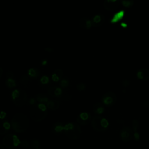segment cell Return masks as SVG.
<instances>
[{
  "label": "cell",
  "mask_w": 149,
  "mask_h": 149,
  "mask_svg": "<svg viewBox=\"0 0 149 149\" xmlns=\"http://www.w3.org/2000/svg\"><path fill=\"white\" fill-rule=\"evenodd\" d=\"M11 126L13 130L17 133L26 132L29 127L27 116L22 113H17L11 119Z\"/></svg>",
  "instance_id": "1"
},
{
  "label": "cell",
  "mask_w": 149,
  "mask_h": 149,
  "mask_svg": "<svg viewBox=\"0 0 149 149\" xmlns=\"http://www.w3.org/2000/svg\"><path fill=\"white\" fill-rule=\"evenodd\" d=\"M47 107L44 104L36 103L30 109L31 118L37 122L42 121L47 117Z\"/></svg>",
  "instance_id": "2"
},
{
  "label": "cell",
  "mask_w": 149,
  "mask_h": 149,
  "mask_svg": "<svg viewBox=\"0 0 149 149\" xmlns=\"http://www.w3.org/2000/svg\"><path fill=\"white\" fill-rule=\"evenodd\" d=\"M63 132L68 138L76 140L81 135V129L79 125L76 122H69L65 125Z\"/></svg>",
  "instance_id": "3"
},
{
  "label": "cell",
  "mask_w": 149,
  "mask_h": 149,
  "mask_svg": "<svg viewBox=\"0 0 149 149\" xmlns=\"http://www.w3.org/2000/svg\"><path fill=\"white\" fill-rule=\"evenodd\" d=\"M11 100L17 106L24 105L27 100L26 91L21 88L14 89L11 93Z\"/></svg>",
  "instance_id": "4"
},
{
  "label": "cell",
  "mask_w": 149,
  "mask_h": 149,
  "mask_svg": "<svg viewBox=\"0 0 149 149\" xmlns=\"http://www.w3.org/2000/svg\"><path fill=\"white\" fill-rule=\"evenodd\" d=\"M91 124L93 129L97 132H104L108 129L109 126L108 120L99 115L94 116L92 118Z\"/></svg>",
  "instance_id": "5"
},
{
  "label": "cell",
  "mask_w": 149,
  "mask_h": 149,
  "mask_svg": "<svg viewBox=\"0 0 149 149\" xmlns=\"http://www.w3.org/2000/svg\"><path fill=\"white\" fill-rule=\"evenodd\" d=\"M2 144L4 147L12 149L17 147L20 144V141L16 135L14 134H8L3 138Z\"/></svg>",
  "instance_id": "6"
},
{
  "label": "cell",
  "mask_w": 149,
  "mask_h": 149,
  "mask_svg": "<svg viewBox=\"0 0 149 149\" xmlns=\"http://www.w3.org/2000/svg\"><path fill=\"white\" fill-rule=\"evenodd\" d=\"M101 100L105 105L111 106L115 104L117 100V96L114 92L108 91L102 95Z\"/></svg>",
  "instance_id": "7"
},
{
  "label": "cell",
  "mask_w": 149,
  "mask_h": 149,
  "mask_svg": "<svg viewBox=\"0 0 149 149\" xmlns=\"http://www.w3.org/2000/svg\"><path fill=\"white\" fill-rule=\"evenodd\" d=\"M133 136V132L132 129L129 126L123 127L120 132V138L124 143L130 141Z\"/></svg>",
  "instance_id": "8"
},
{
  "label": "cell",
  "mask_w": 149,
  "mask_h": 149,
  "mask_svg": "<svg viewBox=\"0 0 149 149\" xmlns=\"http://www.w3.org/2000/svg\"><path fill=\"white\" fill-rule=\"evenodd\" d=\"M91 119V116L90 113L87 112H81L77 117V122L81 125H86L88 124Z\"/></svg>",
  "instance_id": "9"
},
{
  "label": "cell",
  "mask_w": 149,
  "mask_h": 149,
  "mask_svg": "<svg viewBox=\"0 0 149 149\" xmlns=\"http://www.w3.org/2000/svg\"><path fill=\"white\" fill-rule=\"evenodd\" d=\"M120 3L119 0H105L103 2L104 7L108 10H113L118 8Z\"/></svg>",
  "instance_id": "10"
},
{
  "label": "cell",
  "mask_w": 149,
  "mask_h": 149,
  "mask_svg": "<svg viewBox=\"0 0 149 149\" xmlns=\"http://www.w3.org/2000/svg\"><path fill=\"white\" fill-rule=\"evenodd\" d=\"M91 24L92 26L94 27H99L103 24L105 22V16L103 14L98 13L94 15L91 19Z\"/></svg>",
  "instance_id": "11"
},
{
  "label": "cell",
  "mask_w": 149,
  "mask_h": 149,
  "mask_svg": "<svg viewBox=\"0 0 149 149\" xmlns=\"http://www.w3.org/2000/svg\"><path fill=\"white\" fill-rule=\"evenodd\" d=\"M125 9H121L120 10L117 11L115 12L110 18V23H115L120 21L123 19V17L125 16Z\"/></svg>",
  "instance_id": "12"
},
{
  "label": "cell",
  "mask_w": 149,
  "mask_h": 149,
  "mask_svg": "<svg viewBox=\"0 0 149 149\" xmlns=\"http://www.w3.org/2000/svg\"><path fill=\"white\" fill-rule=\"evenodd\" d=\"M64 127L65 125L63 123L61 122H56L52 125L51 129L53 133L58 134L62 133V131H63Z\"/></svg>",
  "instance_id": "13"
},
{
  "label": "cell",
  "mask_w": 149,
  "mask_h": 149,
  "mask_svg": "<svg viewBox=\"0 0 149 149\" xmlns=\"http://www.w3.org/2000/svg\"><path fill=\"white\" fill-rule=\"evenodd\" d=\"M11 127V124L7 120H0V135L6 134Z\"/></svg>",
  "instance_id": "14"
},
{
  "label": "cell",
  "mask_w": 149,
  "mask_h": 149,
  "mask_svg": "<svg viewBox=\"0 0 149 149\" xmlns=\"http://www.w3.org/2000/svg\"><path fill=\"white\" fill-rule=\"evenodd\" d=\"M48 93L51 97L57 98L63 93V90L60 87L53 86L48 89Z\"/></svg>",
  "instance_id": "15"
},
{
  "label": "cell",
  "mask_w": 149,
  "mask_h": 149,
  "mask_svg": "<svg viewBox=\"0 0 149 149\" xmlns=\"http://www.w3.org/2000/svg\"><path fill=\"white\" fill-rule=\"evenodd\" d=\"M137 77L140 80L149 79V70L147 68H140L137 72Z\"/></svg>",
  "instance_id": "16"
},
{
  "label": "cell",
  "mask_w": 149,
  "mask_h": 149,
  "mask_svg": "<svg viewBox=\"0 0 149 149\" xmlns=\"http://www.w3.org/2000/svg\"><path fill=\"white\" fill-rule=\"evenodd\" d=\"M39 86L44 88L48 87L51 84V80L48 76L44 74L38 80Z\"/></svg>",
  "instance_id": "17"
},
{
  "label": "cell",
  "mask_w": 149,
  "mask_h": 149,
  "mask_svg": "<svg viewBox=\"0 0 149 149\" xmlns=\"http://www.w3.org/2000/svg\"><path fill=\"white\" fill-rule=\"evenodd\" d=\"M63 76V72L61 69H55L52 75H51V79L53 81L57 82L60 79H62V77Z\"/></svg>",
  "instance_id": "18"
},
{
  "label": "cell",
  "mask_w": 149,
  "mask_h": 149,
  "mask_svg": "<svg viewBox=\"0 0 149 149\" xmlns=\"http://www.w3.org/2000/svg\"><path fill=\"white\" fill-rule=\"evenodd\" d=\"M79 26L84 29H89L91 26V21L88 17H81L79 20Z\"/></svg>",
  "instance_id": "19"
},
{
  "label": "cell",
  "mask_w": 149,
  "mask_h": 149,
  "mask_svg": "<svg viewBox=\"0 0 149 149\" xmlns=\"http://www.w3.org/2000/svg\"><path fill=\"white\" fill-rule=\"evenodd\" d=\"M40 70L36 67L30 68L27 70V74L29 76V77L31 79L37 78L40 76Z\"/></svg>",
  "instance_id": "20"
},
{
  "label": "cell",
  "mask_w": 149,
  "mask_h": 149,
  "mask_svg": "<svg viewBox=\"0 0 149 149\" xmlns=\"http://www.w3.org/2000/svg\"><path fill=\"white\" fill-rule=\"evenodd\" d=\"M93 111L96 114L100 115L102 113L105 111L104 105L100 102L95 103L93 106Z\"/></svg>",
  "instance_id": "21"
},
{
  "label": "cell",
  "mask_w": 149,
  "mask_h": 149,
  "mask_svg": "<svg viewBox=\"0 0 149 149\" xmlns=\"http://www.w3.org/2000/svg\"><path fill=\"white\" fill-rule=\"evenodd\" d=\"M46 106L50 110H56L59 107V102L56 100H49L46 104Z\"/></svg>",
  "instance_id": "22"
},
{
  "label": "cell",
  "mask_w": 149,
  "mask_h": 149,
  "mask_svg": "<svg viewBox=\"0 0 149 149\" xmlns=\"http://www.w3.org/2000/svg\"><path fill=\"white\" fill-rule=\"evenodd\" d=\"M36 99L39 103L44 104L45 105L49 100L47 95H46L44 93H38L36 95Z\"/></svg>",
  "instance_id": "23"
},
{
  "label": "cell",
  "mask_w": 149,
  "mask_h": 149,
  "mask_svg": "<svg viewBox=\"0 0 149 149\" xmlns=\"http://www.w3.org/2000/svg\"><path fill=\"white\" fill-rule=\"evenodd\" d=\"M31 79H30L29 76L26 74H23L19 79L20 83L24 86L29 85V83L31 82Z\"/></svg>",
  "instance_id": "24"
},
{
  "label": "cell",
  "mask_w": 149,
  "mask_h": 149,
  "mask_svg": "<svg viewBox=\"0 0 149 149\" xmlns=\"http://www.w3.org/2000/svg\"><path fill=\"white\" fill-rule=\"evenodd\" d=\"M5 83L6 86L9 88H13L17 85V82L15 79H6Z\"/></svg>",
  "instance_id": "25"
},
{
  "label": "cell",
  "mask_w": 149,
  "mask_h": 149,
  "mask_svg": "<svg viewBox=\"0 0 149 149\" xmlns=\"http://www.w3.org/2000/svg\"><path fill=\"white\" fill-rule=\"evenodd\" d=\"M40 141L36 139H32L30 141V149H38Z\"/></svg>",
  "instance_id": "26"
},
{
  "label": "cell",
  "mask_w": 149,
  "mask_h": 149,
  "mask_svg": "<svg viewBox=\"0 0 149 149\" xmlns=\"http://www.w3.org/2000/svg\"><path fill=\"white\" fill-rule=\"evenodd\" d=\"M71 95H69L68 93H63L60 96L56 98V100L58 101H68L71 98Z\"/></svg>",
  "instance_id": "27"
},
{
  "label": "cell",
  "mask_w": 149,
  "mask_h": 149,
  "mask_svg": "<svg viewBox=\"0 0 149 149\" xmlns=\"http://www.w3.org/2000/svg\"><path fill=\"white\" fill-rule=\"evenodd\" d=\"M70 81L67 78H63L62 79L59 81V85L60 86L63 88H66L69 86Z\"/></svg>",
  "instance_id": "28"
},
{
  "label": "cell",
  "mask_w": 149,
  "mask_h": 149,
  "mask_svg": "<svg viewBox=\"0 0 149 149\" xmlns=\"http://www.w3.org/2000/svg\"><path fill=\"white\" fill-rule=\"evenodd\" d=\"M120 3L125 7L129 8L133 5L134 3V0H122L120 1Z\"/></svg>",
  "instance_id": "29"
},
{
  "label": "cell",
  "mask_w": 149,
  "mask_h": 149,
  "mask_svg": "<svg viewBox=\"0 0 149 149\" xmlns=\"http://www.w3.org/2000/svg\"><path fill=\"white\" fill-rule=\"evenodd\" d=\"M20 144L22 149H30V141L27 140H23Z\"/></svg>",
  "instance_id": "30"
},
{
  "label": "cell",
  "mask_w": 149,
  "mask_h": 149,
  "mask_svg": "<svg viewBox=\"0 0 149 149\" xmlns=\"http://www.w3.org/2000/svg\"><path fill=\"white\" fill-rule=\"evenodd\" d=\"M86 84L83 82H80L76 84V88L78 91H83L86 89Z\"/></svg>",
  "instance_id": "31"
},
{
  "label": "cell",
  "mask_w": 149,
  "mask_h": 149,
  "mask_svg": "<svg viewBox=\"0 0 149 149\" xmlns=\"http://www.w3.org/2000/svg\"><path fill=\"white\" fill-rule=\"evenodd\" d=\"M132 126L133 129L134 130V133L137 132V129H138V127H139V122L137 119H134L132 121Z\"/></svg>",
  "instance_id": "32"
},
{
  "label": "cell",
  "mask_w": 149,
  "mask_h": 149,
  "mask_svg": "<svg viewBox=\"0 0 149 149\" xmlns=\"http://www.w3.org/2000/svg\"><path fill=\"white\" fill-rule=\"evenodd\" d=\"M6 79H14V73L11 70H8L6 73Z\"/></svg>",
  "instance_id": "33"
},
{
  "label": "cell",
  "mask_w": 149,
  "mask_h": 149,
  "mask_svg": "<svg viewBox=\"0 0 149 149\" xmlns=\"http://www.w3.org/2000/svg\"><path fill=\"white\" fill-rule=\"evenodd\" d=\"M130 84V80L129 79H124L122 81V85L124 87H127Z\"/></svg>",
  "instance_id": "34"
},
{
  "label": "cell",
  "mask_w": 149,
  "mask_h": 149,
  "mask_svg": "<svg viewBox=\"0 0 149 149\" xmlns=\"http://www.w3.org/2000/svg\"><path fill=\"white\" fill-rule=\"evenodd\" d=\"M48 59H46V58H42V59H41L40 60V65H41V66H46V65L48 64Z\"/></svg>",
  "instance_id": "35"
},
{
  "label": "cell",
  "mask_w": 149,
  "mask_h": 149,
  "mask_svg": "<svg viewBox=\"0 0 149 149\" xmlns=\"http://www.w3.org/2000/svg\"><path fill=\"white\" fill-rule=\"evenodd\" d=\"M6 116V113L2 110H0V120H3Z\"/></svg>",
  "instance_id": "36"
},
{
  "label": "cell",
  "mask_w": 149,
  "mask_h": 149,
  "mask_svg": "<svg viewBox=\"0 0 149 149\" xmlns=\"http://www.w3.org/2000/svg\"><path fill=\"white\" fill-rule=\"evenodd\" d=\"M142 106L144 108H149V98L142 102Z\"/></svg>",
  "instance_id": "37"
},
{
  "label": "cell",
  "mask_w": 149,
  "mask_h": 149,
  "mask_svg": "<svg viewBox=\"0 0 149 149\" xmlns=\"http://www.w3.org/2000/svg\"><path fill=\"white\" fill-rule=\"evenodd\" d=\"M36 98H34V97H31V98H30V99H29V104H31V105H34L35 104H36Z\"/></svg>",
  "instance_id": "38"
},
{
  "label": "cell",
  "mask_w": 149,
  "mask_h": 149,
  "mask_svg": "<svg viewBox=\"0 0 149 149\" xmlns=\"http://www.w3.org/2000/svg\"><path fill=\"white\" fill-rule=\"evenodd\" d=\"M44 49L45 51H47V52H49V53H51V52H54V49L51 47H47L44 48Z\"/></svg>",
  "instance_id": "39"
},
{
  "label": "cell",
  "mask_w": 149,
  "mask_h": 149,
  "mask_svg": "<svg viewBox=\"0 0 149 149\" xmlns=\"http://www.w3.org/2000/svg\"><path fill=\"white\" fill-rule=\"evenodd\" d=\"M120 25L121 26V27H122L123 28H126L127 26V24L125 22H121Z\"/></svg>",
  "instance_id": "40"
},
{
  "label": "cell",
  "mask_w": 149,
  "mask_h": 149,
  "mask_svg": "<svg viewBox=\"0 0 149 149\" xmlns=\"http://www.w3.org/2000/svg\"><path fill=\"white\" fill-rule=\"evenodd\" d=\"M3 74V69L0 66V77L2 76Z\"/></svg>",
  "instance_id": "41"
},
{
  "label": "cell",
  "mask_w": 149,
  "mask_h": 149,
  "mask_svg": "<svg viewBox=\"0 0 149 149\" xmlns=\"http://www.w3.org/2000/svg\"><path fill=\"white\" fill-rule=\"evenodd\" d=\"M0 149H4V147L2 144H0Z\"/></svg>",
  "instance_id": "42"
},
{
  "label": "cell",
  "mask_w": 149,
  "mask_h": 149,
  "mask_svg": "<svg viewBox=\"0 0 149 149\" xmlns=\"http://www.w3.org/2000/svg\"><path fill=\"white\" fill-rule=\"evenodd\" d=\"M148 129H149V126H148Z\"/></svg>",
  "instance_id": "43"
},
{
  "label": "cell",
  "mask_w": 149,
  "mask_h": 149,
  "mask_svg": "<svg viewBox=\"0 0 149 149\" xmlns=\"http://www.w3.org/2000/svg\"><path fill=\"white\" fill-rule=\"evenodd\" d=\"M38 149H40V148H38Z\"/></svg>",
  "instance_id": "44"
}]
</instances>
